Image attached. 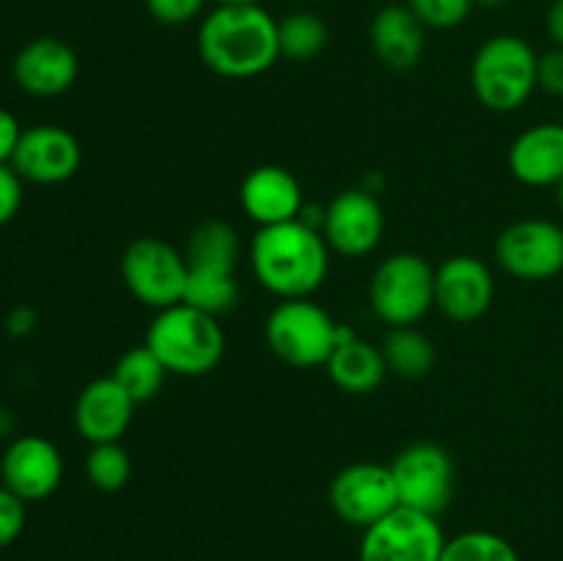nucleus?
Listing matches in <instances>:
<instances>
[{
	"instance_id": "nucleus-1",
	"label": "nucleus",
	"mask_w": 563,
	"mask_h": 561,
	"mask_svg": "<svg viewBox=\"0 0 563 561\" xmlns=\"http://www.w3.org/2000/svg\"><path fill=\"white\" fill-rule=\"evenodd\" d=\"M330 245L306 218L264 226L247 248L253 278L278 300H300L322 289L330 273Z\"/></svg>"
},
{
	"instance_id": "nucleus-2",
	"label": "nucleus",
	"mask_w": 563,
	"mask_h": 561,
	"mask_svg": "<svg viewBox=\"0 0 563 561\" xmlns=\"http://www.w3.org/2000/svg\"><path fill=\"white\" fill-rule=\"evenodd\" d=\"M196 44L209 72L251 80L278 64V20L264 6H214L198 25Z\"/></svg>"
},
{
	"instance_id": "nucleus-3",
	"label": "nucleus",
	"mask_w": 563,
	"mask_h": 561,
	"mask_svg": "<svg viewBox=\"0 0 563 561\" xmlns=\"http://www.w3.org/2000/svg\"><path fill=\"white\" fill-rule=\"evenodd\" d=\"M143 344L176 377H203L220 366L225 355V333L218 317L198 311L187 302L154 314Z\"/></svg>"
},
{
	"instance_id": "nucleus-4",
	"label": "nucleus",
	"mask_w": 563,
	"mask_h": 561,
	"mask_svg": "<svg viewBox=\"0 0 563 561\" xmlns=\"http://www.w3.org/2000/svg\"><path fill=\"white\" fill-rule=\"evenodd\" d=\"M539 53L515 33H498L471 61V91L493 113H515L537 91Z\"/></svg>"
},
{
	"instance_id": "nucleus-5",
	"label": "nucleus",
	"mask_w": 563,
	"mask_h": 561,
	"mask_svg": "<svg viewBox=\"0 0 563 561\" xmlns=\"http://www.w3.org/2000/svg\"><path fill=\"white\" fill-rule=\"evenodd\" d=\"M346 333L350 328L335 322L328 308L311 297L280 300L264 324V339L273 355L295 369L324 366Z\"/></svg>"
},
{
	"instance_id": "nucleus-6",
	"label": "nucleus",
	"mask_w": 563,
	"mask_h": 561,
	"mask_svg": "<svg viewBox=\"0 0 563 561\" xmlns=\"http://www.w3.org/2000/svg\"><path fill=\"white\" fill-rule=\"evenodd\" d=\"M368 306L388 328L418 324L434 308V267L421 253H390L374 270Z\"/></svg>"
},
{
	"instance_id": "nucleus-7",
	"label": "nucleus",
	"mask_w": 563,
	"mask_h": 561,
	"mask_svg": "<svg viewBox=\"0 0 563 561\" xmlns=\"http://www.w3.org/2000/svg\"><path fill=\"white\" fill-rule=\"evenodd\" d=\"M121 280L126 292L146 308L163 311L185 297V251L159 237H137L121 253Z\"/></svg>"
},
{
	"instance_id": "nucleus-8",
	"label": "nucleus",
	"mask_w": 563,
	"mask_h": 561,
	"mask_svg": "<svg viewBox=\"0 0 563 561\" xmlns=\"http://www.w3.org/2000/svg\"><path fill=\"white\" fill-rule=\"evenodd\" d=\"M399 506L440 517L451 506L456 490L454 460L438 443H410L390 462Z\"/></svg>"
},
{
	"instance_id": "nucleus-9",
	"label": "nucleus",
	"mask_w": 563,
	"mask_h": 561,
	"mask_svg": "<svg viewBox=\"0 0 563 561\" xmlns=\"http://www.w3.org/2000/svg\"><path fill=\"white\" fill-rule=\"evenodd\" d=\"M445 542L440 517L396 506L383 520L363 528L357 561H440Z\"/></svg>"
},
{
	"instance_id": "nucleus-10",
	"label": "nucleus",
	"mask_w": 563,
	"mask_h": 561,
	"mask_svg": "<svg viewBox=\"0 0 563 561\" xmlns=\"http://www.w3.org/2000/svg\"><path fill=\"white\" fill-rule=\"evenodd\" d=\"M495 262L520 280H550L563 273V226L548 218H522L495 240Z\"/></svg>"
},
{
	"instance_id": "nucleus-11",
	"label": "nucleus",
	"mask_w": 563,
	"mask_h": 561,
	"mask_svg": "<svg viewBox=\"0 0 563 561\" xmlns=\"http://www.w3.org/2000/svg\"><path fill=\"white\" fill-rule=\"evenodd\" d=\"M330 509L355 528H368L399 506L394 471L383 462H352L328 487Z\"/></svg>"
},
{
	"instance_id": "nucleus-12",
	"label": "nucleus",
	"mask_w": 563,
	"mask_h": 561,
	"mask_svg": "<svg viewBox=\"0 0 563 561\" xmlns=\"http://www.w3.org/2000/svg\"><path fill=\"white\" fill-rule=\"evenodd\" d=\"M322 231L330 251L346 258H361L377 251L385 234V212L379 198L368 187L341 190L322 209Z\"/></svg>"
},
{
	"instance_id": "nucleus-13",
	"label": "nucleus",
	"mask_w": 563,
	"mask_h": 561,
	"mask_svg": "<svg viewBox=\"0 0 563 561\" xmlns=\"http://www.w3.org/2000/svg\"><path fill=\"white\" fill-rule=\"evenodd\" d=\"M495 278L487 262L456 253L434 267V308L456 324H471L493 308Z\"/></svg>"
},
{
	"instance_id": "nucleus-14",
	"label": "nucleus",
	"mask_w": 563,
	"mask_h": 561,
	"mask_svg": "<svg viewBox=\"0 0 563 561\" xmlns=\"http://www.w3.org/2000/svg\"><path fill=\"white\" fill-rule=\"evenodd\" d=\"M0 479L25 504L47 501L64 482V457L42 435H20L0 457Z\"/></svg>"
},
{
	"instance_id": "nucleus-15",
	"label": "nucleus",
	"mask_w": 563,
	"mask_h": 561,
	"mask_svg": "<svg viewBox=\"0 0 563 561\" xmlns=\"http://www.w3.org/2000/svg\"><path fill=\"white\" fill-rule=\"evenodd\" d=\"M82 148L75 132L58 124L27 127L20 138L11 168L22 182L33 185H60L80 170Z\"/></svg>"
},
{
	"instance_id": "nucleus-16",
	"label": "nucleus",
	"mask_w": 563,
	"mask_h": 561,
	"mask_svg": "<svg viewBox=\"0 0 563 561\" xmlns=\"http://www.w3.org/2000/svg\"><path fill=\"white\" fill-rule=\"evenodd\" d=\"M240 207L258 229L297 220L306 212V196L297 176L284 165H258L242 179Z\"/></svg>"
},
{
	"instance_id": "nucleus-17",
	"label": "nucleus",
	"mask_w": 563,
	"mask_h": 561,
	"mask_svg": "<svg viewBox=\"0 0 563 561\" xmlns=\"http://www.w3.org/2000/svg\"><path fill=\"white\" fill-rule=\"evenodd\" d=\"M77 75H80V58L64 38H33L14 58L16 86L38 99L66 94L77 82Z\"/></svg>"
},
{
	"instance_id": "nucleus-18",
	"label": "nucleus",
	"mask_w": 563,
	"mask_h": 561,
	"mask_svg": "<svg viewBox=\"0 0 563 561\" xmlns=\"http://www.w3.org/2000/svg\"><path fill=\"white\" fill-rule=\"evenodd\" d=\"M135 402L113 377L91 380L75 399V429L86 443H115L135 418Z\"/></svg>"
},
{
	"instance_id": "nucleus-19",
	"label": "nucleus",
	"mask_w": 563,
	"mask_h": 561,
	"mask_svg": "<svg viewBox=\"0 0 563 561\" xmlns=\"http://www.w3.org/2000/svg\"><path fill=\"white\" fill-rule=\"evenodd\" d=\"M368 42L379 64L390 72H410L427 50V25L405 3H390L374 14Z\"/></svg>"
},
{
	"instance_id": "nucleus-20",
	"label": "nucleus",
	"mask_w": 563,
	"mask_h": 561,
	"mask_svg": "<svg viewBox=\"0 0 563 561\" xmlns=\"http://www.w3.org/2000/svg\"><path fill=\"white\" fill-rule=\"evenodd\" d=\"M509 170L528 187H555L563 179V124L544 121L522 130L509 146Z\"/></svg>"
},
{
	"instance_id": "nucleus-21",
	"label": "nucleus",
	"mask_w": 563,
	"mask_h": 561,
	"mask_svg": "<svg viewBox=\"0 0 563 561\" xmlns=\"http://www.w3.org/2000/svg\"><path fill=\"white\" fill-rule=\"evenodd\" d=\"M324 369H328V377L333 380L335 388L352 396L374 394L383 385V380L388 377L383 350L374 346L372 341L355 336L352 330L339 341Z\"/></svg>"
},
{
	"instance_id": "nucleus-22",
	"label": "nucleus",
	"mask_w": 563,
	"mask_h": 561,
	"mask_svg": "<svg viewBox=\"0 0 563 561\" xmlns=\"http://www.w3.org/2000/svg\"><path fill=\"white\" fill-rule=\"evenodd\" d=\"M187 270L236 275L242 258L240 234L225 220H201L185 242Z\"/></svg>"
},
{
	"instance_id": "nucleus-23",
	"label": "nucleus",
	"mask_w": 563,
	"mask_h": 561,
	"mask_svg": "<svg viewBox=\"0 0 563 561\" xmlns=\"http://www.w3.org/2000/svg\"><path fill=\"white\" fill-rule=\"evenodd\" d=\"M379 350H383L388 374H396L401 380L427 377L434 369V361H438V350H434L432 339L423 330H418L416 324L390 328Z\"/></svg>"
},
{
	"instance_id": "nucleus-24",
	"label": "nucleus",
	"mask_w": 563,
	"mask_h": 561,
	"mask_svg": "<svg viewBox=\"0 0 563 561\" xmlns=\"http://www.w3.org/2000/svg\"><path fill=\"white\" fill-rule=\"evenodd\" d=\"M110 377L132 396L135 405H146V402H152L163 391L165 380H168V369L163 366V361L146 344H137L121 352Z\"/></svg>"
},
{
	"instance_id": "nucleus-25",
	"label": "nucleus",
	"mask_w": 563,
	"mask_h": 561,
	"mask_svg": "<svg viewBox=\"0 0 563 561\" xmlns=\"http://www.w3.org/2000/svg\"><path fill=\"white\" fill-rule=\"evenodd\" d=\"M330 42V31L324 25L322 16L311 14V11H291L284 20H278V47L280 58L306 61L319 58Z\"/></svg>"
},
{
	"instance_id": "nucleus-26",
	"label": "nucleus",
	"mask_w": 563,
	"mask_h": 561,
	"mask_svg": "<svg viewBox=\"0 0 563 561\" xmlns=\"http://www.w3.org/2000/svg\"><path fill=\"white\" fill-rule=\"evenodd\" d=\"M181 302L220 319L223 314L234 311L236 302H240V280H236V275L187 270V284Z\"/></svg>"
},
{
	"instance_id": "nucleus-27",
	"label": "nucleus",
	"mask_w": 563,
	"mask_h": 561,
	"mask_svg": "<svg viewBox=\"0 0 563 561\" xmlns=\"http://www.w3.org/2000/svg\"><path fill=\"white\" fill-rule=\"evenodd\" d=\"M132 476V457L121 440L93 443L86 454V479L102 493H119Z\"/></svg>"
},
{
	"instance_id": "nucleus-28",
	"label": "nucleus",
	"mask_w": 563,
	"mask_h": 561,
	"mask_svg": "<svg viewBox=\"0 0 563 561\" xmlns=\"http://www.w3.org/2000/svg\"><path fill=\"white\" fill-rule=\"evenodd\" d=\"M440 561H520V553L500 534L465 531L445 542Z\"/></svg>"
},
{
	"instance_id": "nucleus-29",
	"label": "nucleus",
	"mask_w": 563,
	"mask_h": 561,
	"mask_svg": "<svg viewBox=\"0 0 563 561\" xmlns=\"http://www.w3.org/2000/svg\"><path fill=\"white\" fill-rule=\"evenodd\" d=\"M407 9L427 25V31H454L471 16L473 0H405Z\"/></svg>"
},
{
	"instance_id": "nucleus-30",
	"label": "nucleus",
	"mask_w": 563,
	"mask_h": 561,
	"mask_svg": "<svg viewBox=\"0 0 563 561\" xmlns=\"http://www.w3.org/2000/svg\"><path fill=\"white\" fill-rule=\"evenodd\" d=\"M143 6H146L148 16H152L154 22L176 28L187 25V22H192L196 16H201L207 0H143Z\"/></svg>"
},
{
	"instance_id": "nucleus-31",
	"label": "nucleus",
	"mask_w": 563,
	"mask_h": 561,
	"mask_svg": "<svg viewBox=\"0 0 563 561\" xmlns=\"http://www.w3.org/2000/svg\"><path fill=\"white\" fill-rule=\"evenodd\" d=\"M25 506V501H20L11 490L0 484V550H5L20 539L27 517Z\"/></svg>"
},
{
	"instance_id": "nucleus-32",
	"label": "nucleus",
	"mask_w": 563,
	"mask_h": 561,
	"mask_svg": "<svg viewBox=\"0 0 563 561\" xmlns=\"http://www.w3.org/2000/svg\"><path fill=\"white\" fill-rule=\"evenodd\" d=\"M537 88L550 94V97L563 99V47H555L553 44V50L539 55Z\"/></svg>"
},
{
	"instance_id": "nucleus-33",
	"label": "nucleus",
	"mask_w": 563,
	"mask_h": 561,
	"mask_svg": "<svg viewBox=\"0 0 563 561\" xmlns=\"http://www.w3.org/2000/svg\"><path fill=\"white\" fill-rule=\"evenodd\" d=\"M22 207V179L11 165H0V229L16 218Z\"/></svg>"
},
{
	"instance_id": "nucleus-34",
	"label": "nucleus",
	"mask_w": 563,
	"mask_h": 561,
	"mask_svg": "<svg viewBox=\"0 0 563 561\" xmlns=\"http://www.w3.org/2000/svg\"><path fill=\"white\" fill-rule=\"evenodd\" d=\"M22 124L11 110L0 108V165H11L16 146L22 138Z\"/></svg>"
},
{
	"instance_id": "nucleus-35",
	"label": "nucleus",
	"mask_w": 563,
	"mask_h": 561,
	"mask_svg": "<svg viewBox=\"0 0 563 561\" xmlns=\"http://www.w3.org/2000/svg\"><path fill=\"white\" fill-rule=\"evenodd\" d=\"M33 328H36V314H33L31 308L20 306L5 317V330H9L11 336H16V339H20V336H27Z\"/></svg>"
},
{
	"instance_id": "nucleus-36",
	"label": "nucleus",
	"mask_w": 563,
	"mask_h": 561,
	"mask_svg": "<svg viewBox=\"0 0 563 561\" xmlns=\"http://www.w3.org/2000/svg\"><path fill=\"white\" fill-rule=\"evenodd\" d=\"M544 25H548V33L550 38H553L555 47H563V0H553V6L548 9Z\"/></svg>"
},
{
	"instance_id": "nucleus-37",
	"label": "nucleus",
	"mask_w": 563,
	"mask_h": 561,
	"mask_svg": "<svg viewBox=\"0 0 563 561\" xmlns=\"http://www.w3.org/2000/svg\"><path fill=\"white\" fill-rule=\"evenodd\" d=\"M11 427H14V421H11V413L0 410V438H3V435H9Z\"/></svg>"
},
{
	"instance_id": "nucleus-38",
	"label": "nucleus",
	"mask_w": 563,
	"mask_h": 561,
	"mask_svg": "<svg viewBox=\"0 0 563 561\" xmlns=\"http://www.w3.org/2000/svg\"><path fill=\"white\" fill-rule=\"evenodd\" d=\"M218 6H262L264 0H214Z\"/></svg>"
},
{
	"instance_id": "nucleus-39",
	"label": "nucleus",
	"mask_w": 563,
	"mask_h": 561,
	"mask_svg": "<svg viewBox=\"0 0 563 561\" xmlns=\"http://www.w3.org/2000/svg\"><path fill=\"white\" fill-rule=\"evenodd\" d=\"M476 6H484V9H498V6L509 3V0H473Z\"/></svg>"
},
{
	"instance_id": "nucleus-40",
	"label": "nucleus",
	"mask_w": 563,
	"mask_h": 561,
	"mask_svg": "<svg viewBox=\"0 0 563 561\" xmlns=\"http://www.w3.org/2000/svg\"><path fill=\"white\" fill-rule=\"evenodd\" d=\"M555 198H559V207H561V212H563V179L559 182V185H555Z\"/></svg>"
}]
</instances>
